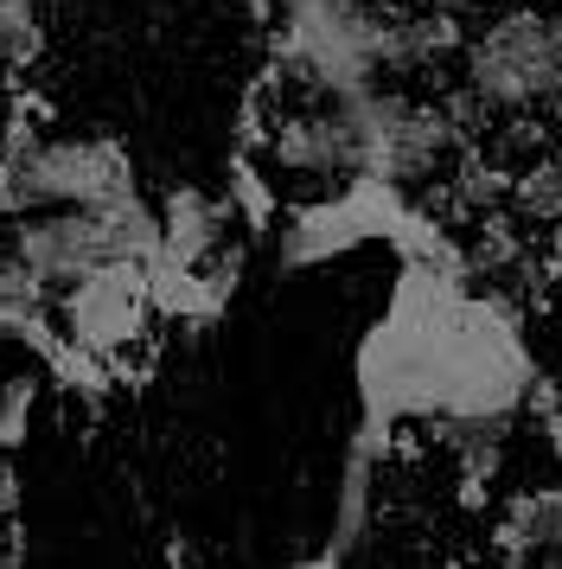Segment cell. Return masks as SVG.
<instances>
[{
    "label": "cell",
    "instance_id": "cell-1",
    "mask_svg": "<svg viewBox=\"0 0 562 569\" xmlns=\"http://www.w3.org/2000/svg\"><path fill=\"white\" fill-rule=\"evenodd\" d=\"M536 390L543 365L511 295L485 288L473 262H397L390 308L358 339V410L371 422L397 436L409 422L434 429L454 448L460 487L480 492Z\"/></svg>",
    "mask_w": 562,
    "mask_h": 569
},
{
    "label": "cell",
    "instance_id": "cell-2",
    "mask_svg": "<svg viewBox=\"0 0 562 569\" xmlns=\"http://www.w3.org/2000/svg\"><path fill=\"white\" fill-rule=\"evenodd\" d=\"M448 103L466 129H531L562 103V0H492L466 13L448 58Z\"/></svg>",
    "mask_w": 562,
    "mask_h": 569
},
{
    "label": "cell",
    "instance_id": "cell-3",
    "mask_svg": "<svg viewBox=\"0 0 562 569\" xmlns=\"http://www.w3.org/2000/svg\"><path fill=\"white\" fill-rule=\"evenodd\" d=\"M397 0H301L269 13V64L262 83L275 97L339 103L358 90L397 83L390 71Z\"/></svg>",
    "mask_w": 562,
    "mask_h": 569
},
{
    "label": "cell",
    "instance_id": "cell-4",
    "mask_svg": "<svg viewBox=\"0 0 562 569\" xmlns=\"http://www.w3.org/2000/svg\"><path fill=\"white\" fill-rule=\"evenodd\" d=\"M160 250V218H153V199H134L116 218H97V211H39V218H20L7 224V257L20 262L46 295H64V288L90 282L116 262H141Z\"/></svg>",
    "mask_w": 562,
    "mask_h": 569
},
{
    "label": "cell",
    "instance_id": "cell-5",
    "mask_svg": "<svg viewBox=\"0 0 562 569\" xmlns=\"http://www.w3.org/2000/svg\"><path fill=\"white\" fill-rule=\"evenodd\" d=\"M415 192H397L383 180H345V186H327L301 206H281L275 218V262L281 269H313V262H339L364 250V243H383L397 250V237L409 231L415 218Z\"/></svg>",
    "mask_w": 562,
    "mask_h": 569
},
{
    "label": "cell",
    "instance_id": "cell-6",
    "mask_svg": "<svg viewBox=\"0 0 562 569\" xmlns=\"http://www.w3.org/2000/svg\"><path fill=\"white\" fill-rule=\"evenodd\" d=\"M51 327H58L64 346L102 359L109 371H122L153 333V301H148L141 269L134 262H116V269H102L90 282L51 295Z\"/></svg>",
    "mask_w": 562,
    "mask_h": 569
},
{
    "label": "cell",
    "instance_id": "cell-7",
    "mask_svg": "<svg viewBox=\"0 0 562 569\" xmlns=\"http://www.w3.org/2000/svg\"><path fill=\"white\" fill-rule=\"evenodd\" d=\"M153 218H160V257L192 262V269L230 250V231H237L230 199L211 186H173L167 199H153Z\"/></svg>",
    "mask_w": 562,
    "mask_h": 569
},
{
    "label": "cell",
    "instance_id": "cell-8",
    "mask_svg": "<svg viewBox=\"0 0 562 569\" xmlns=\"http://www.w3.org/2000/svg\"><path fill=\"white\" fill-rule=\"evenodd\" d=\"M51 295L20 262L0 250V346H26V352H46L51 346Z\"/></svg>",
    "mask_w": 562,
    "mask_h": 569
},
{
    "label": "cell",
    "instance_id": "cell-9",
    "mask_svg": "<svg viewBox=\"0 0 562 569\" xmlns=\"http://www.w3.org/2000/svg\"><path fill=\"white\" fill-rule=\"evenodd\" d=\"M46 58V13L39 0H0V71L26 78Z\"/></svg>",
    "mask_w": 562,
    "mask_h": 569
},
{
    "label": "cell",
    "instance_id": "cell-10",
    "mask_svg": "<svg viewBox=\"0 0 562 569\" xmlns=\"http://www.w3.org/2000/svg\"><path fill=\"white\" fill-rule=\"evenodd\" d=\"M39 397H46V371H13V378H0V455H13V448L32 436Z\"/></svg>",
    "mask_w": 562,
    "mask_h": 569
},
{
    "label": "cell",
    "instance_id": "cell-11",
    "mask_svg": "<svg viewBox=\"0 0 562 569\" xmlns=\"http://www.w3.org/2000/svg\"><path fill=\"white\" fill-rule=\"evenodd\" d=\"M13 506H20V480L0 467V518H13Z\"/></svg>",
    "mask_w": 562,
    "mask_h": 569
},
{
    "label": "cell",
    "instance_id": "cell-12",
    "mask_svg": "<svg viewBox=\"0 0 562 569\" xmlns=\"http://www.w3.org/2000/svg\"><path fill=\"white\" fill-rule=\"evenodd\" d=\"M294 569H345V557H332V550H313V557H301Z\"/></svg>",
    "mask_w": 562,
    "mask_h": 569
},
{
    "label": "cell",
    "instance_id": "cell-13",
    "mask_svg": "<svg viewBox=\"0 0 562 569\" xmlns=\"http://www.w3.org/2000/svg\"><path fill=\"white\" fill-rule=\"evenodd\" d=\"M0 569H20V543H7V550H0Z\"/></svg>",
    "mask_w": 562,
    "mask_h": 569
},
{
    "label": "cell",
    "instance_id": "cell-14",
    "mask_svg": "<svg viewBox=\"0 0 562 569\" xmlns=\"http://www.w3.org/2000/svg\"><path fill=\"white\" fill-rule=\"evenodd\" d=\"M255 7H262V13H281V7H301V0H255Z\"/></svg>",
    "mask_w": 562,
    "mask_h": 569
},
{
    "label": "cell",
    "instance_id": "cell-15",
    "mask_svg": "<svg viewBox=\"0 0 562 569\" xmlns=\"http://www.w3.org/2000/svg\"><path fill=\"white\" fill-rule=\"evenodd\" d=\"M173 569H185V563H179V557H173Z\"/></svg>",
    "mask_w": 562,
    "mask_h": 569
}]
</instances>
